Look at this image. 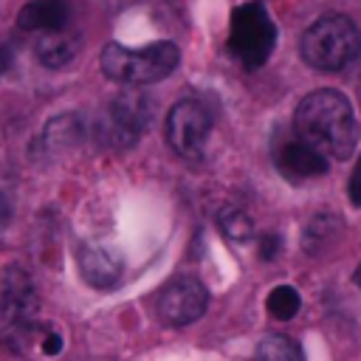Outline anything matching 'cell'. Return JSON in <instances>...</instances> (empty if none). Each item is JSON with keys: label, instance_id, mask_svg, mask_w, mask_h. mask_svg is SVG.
<instances>
[{"label": "cell", "instance_id": "obj_1", "mask_svg": "<svg viewBox=\"0 0 361 361\" xmlns=\"http://www.w3.org/2000/svg\"><path fill=\"white\" fill-rule=\"evenodd\" d=\"M293 130L302 141L330 158H350L355 152L361 127L350 99L333 87L307 93L293 113Z\"/></svg>", "mask_w": 361, "mask_h": 361}, {"label": "cell", "instance_id": "obj_2", "mask_svg": "<svg viewBox=\"0 0 361 361\" xmlns=\"http://www.w3.org/2000/svg\"><path fill=\"white\" fill-rule=\"evenodd\" d=\"M302 59L322 73L344 71L361 54V31L344 14H324L307 25L299 42Z\"/></svg>", "mask_w": 361, "mask_h": 361}, {"label": "cell", "instance_id": "obj_3", "mask_svg": "<svg viewBox=\"0 0 361 361\" xmlns=\"http://www.w3.org/2000/svg\"><path fill=\"white\" fill-rule=\"evenodd\" d=\"M180 62V51L172 39L149 42L141 51H130L118 42H107L102 51V71L121 85H152L166 79Z\"/></svg>", "mask_w": 361, "mask_h": 361}, {"label": "cell", "instance_id": "obj_4", "mask_svg": "<svg viewBox=\"0 0 361 361\" xmlns=\"http://www.w3.org/2000/svg\"><path fill=\"white\" fill-rule=\"evenodd\" d=\"M37 330V290L23 265H8L0 276V341L25 350Z\"/></svg>", "mask_w": 361, "mask_h": 361}, {"label": "cell", "instance_id": "obj_5", "mask_svg": "<svg viewBox=\"0 0 361 361\" xmlns=\"http://www.w3.org/2000/svg\"><path fill=\"white\" fill-rule=\"evenodd\" d=\"M276 45V25L265 6L259 3H243L231 14V28H228V51L231 56L245 68L257 71L268 62Z\"/></svg>", "mask_w": 361, "mask_h": 361}, {"label": "cell", "instance_id": "obj_6", "mask_svg": "<svg viewBox=\"0 0 361 361\" xmlns=\"http://www.w3.org/2000/svg\"><path fill=\"white\" fill-rule=\"evenodd\" d=\"M166 144L180 158H200L212 133V113L197 99H180L166 113Z\"/></svg>", "mask_w": 361, "mask_h": 361}, {"label": "cell", "instance_id": "obj_7", "mask_svg": "<svg viewBox=\"0 0 361 361\" xmlns=\"http://www.w3.org/2000/svg\"><path fill=\"white\" fill-rule=\"evenodd\" d=\"M209 290L195 276H175L158 293V319L169 327H183L206 313Z\"/></svg>", "mask_w": 361, "mask_h": 361}, {"label": "cell", "instance_id": "obj_8", "mask_svg": "<svg viewBox=\"0 0 361 361\" xmlns=\"http://www.w3.org/2000/svg\"><path fill=\"white\" fill-rule=\"evenodd\" d=\"M147 121H149V99L141 90H124L107 104L102 133L107 135L110 144L130 147L144 133Z\"/></svg>", "mask_w": 361, "mask_h": 361}, {"label": "cell", "instance_id": "obj_9", "mask_svg": "<svg viewBox=\"0 0 361 361\" xmlns=\"http://www.w3.org/2000/svg\"><path fill=\"white\" fill-rule=\"evenodd\" d=\"M79 271L82 279L93 288H113L124 274V257L113 245L87 243L79 248Z\"/></svg>", "mask_w": 361, "mask_h": 361}, {"label": "cell", "instance_id": "obj_10", "mask_svg": "<svg viewBox=\"0 0 361 361\" xmlns=\"http://www.w3.org/2000/svg\"><path fill=\"white\" fill-rule=\"evenodd\" d=\"M276 169L290 180H307L327 172V155L302 141L299 135L276 149Z\"/></svg>", "mask_w": 361, "mask_h": 361}, {"label": "cell", "instance_id": "obj_11", "mask_svg": "<svg viewBox=\"0 0 361 361\" xmlns=\"http://www.w3.org/2000/svg\"><path fill=\"white\" fill-rule=\"evenodd\" d=\"M34 54L39 59V65L45 68H65L76 59L79 54V34L71 25L54 28V31H42L34 42Z\"/></svg>", "mask_w": 361, "mask_h": 361}, {"label": "cell", "instance_id": "obj_12", "mask_svg": "<svg viewBox=\"0 0 361 361\" xmlns=\"http://www.w3.org/2000/svg\"><path fill=\"white\" fill-rule=\"evenodd\" d=\"M71 3L68 0H31L17 11V25L28 34H42L68 25Z\"/></svg>", "mask_w": 361, "mask_h": 361}, {"label": "cell", "instance_id": "obj_13", "mask_svg": "<svg viewBox=\"0 0 361 361\" xmlns=\"http://www.w3.org/2000/svg\"><path fill=\"white\" fill-rule=\"evenodd\" d=\"M341 234H344V223L338 214H316L302 234V245L307 254L316 257V254L330 251L341 240Z\"/></svg>", "mask_w": 361, "mask_h": 361}, {"label": "cell", "instance_id": "obj_14", "mask_svg": "<svg viewBox=\"0 0 361 361\" xmlns=\"http://www.w3.org/2000/svg\"><path fill=\"white\" fill-rule=\"evenodd\" d=\"M265 307H268V313H271L274 319L288 322V319H293V316L299 313L302 296H299V290H296L293 285H276V288L268 293Z\"/></svg>", "mask_w": 361, "mask_h": 361}, {"label": "cell", "instance_id": "obj_15", "mask_svg": "<svg viewBox=\"0 0 361 361\" xmlns=\"http://www.w3.org/2000/svg\"><path fill=\"white\" fill-rule=\"evenodd\" d=\"M217 223H220V231H223L228 240H234V243H245V240H251V234H254V220H251L243 209H237V206H226V209L217 214Z\"/></svg>", "mask_w": 361, "mask_h": 361}, {"label": "cell", "instance_id": "obj_16", "mask_svg": "<svg viewBox=\"0 0 361 361\" xmlns=\"http://www.w3.org/2000/svg\"><path fill=\"white\" fill-rule=\"evenodd\" d=\"M257 355H259V358H268V361H293V358H302V347H299L290 336L271 333V336H265V338L259 341Z\"/></svg>", "mask_w": 361, "mask_h": 361}, {"label": "cell", "instance_id": "obj_17", "mask_svg": "<svg viewBox=\"0 0 361 361\" xmlns=\"http://www.w3.org/2000/svg\"><path fill=\"white\" fill-rule=\"evenodd\" d=\"M347 197H350V203H353L355 209H361V155H358V161H355V166H353V172H350Z\"/></svg>", "mask_w": 361, "mask_h": 361}, {"label": "cell", "instance_id": "obj_18", "mask_svg": "<svg viewBox=\"0 0 361 361\" xmlns=\"http://www.w3.org/2000/svg\"><path fill=\"white\" fill-rule=\"evenodd\" d=\"M279 245H282V243H279L276 234H265L262 243H259V257H262V259H274V257L279 254Z\"/></svg>", "mask_w": 361, "mask_h": 361}, {"label": "cell", "instance_id": "obj_19", "mask_svg": "<svg viewBox=\"0 0 361 361\" xmlns=\"http://www.w3.org/2000/svg\"><path fill=\"white\" fill-rule=\"evenodd\" d=\"M59 350H62V338H59V333L45 330V336H42V353L54 355V353H59Z\"/></svg>", "mask_w": 361, "mask_h": 361}, {"label": "cell", "instance_id": "obj_20", "mask_svg": "<svg viewBox=\"0 0 361 361\" xmlns=\"http://www.w3.org/2000/svg\"><path fill=\"white\" fill-rule=\"evenodd\" d=\"M8 223H11V197L0 189V231H3Z\"/></svg>", "mask_w": 361, "mask_h": 361}, {"label": "cell", "instance_id": "obj_21", "mask_svg": "<svg viewBox=\"0 0 361 361\" xmlns=\"http://www.w3.org/2000/svg\"><path fill=\"white\" fill-rule=\"evenodd\" d=\"M11 56H14L11 45H8V42H3V45H0V76L8 71V65H11Z\"/></svg>", "mask_w": 361, "mask_h": 361}, {"label": "cell", "instance_id": "obj_22", "mask_svg": "<svg viewBox=\"0 0 361 361\" xmlns=\"http://www.w3.org/2000/svg\"><path fill=\"white\" fill-rule=\"evenodd\" d=\"M353 279H355V285H361V265L355 268V274H353Z\"/></svg>", "mask_w": 361, "mask_h": 361}]
</instances>
